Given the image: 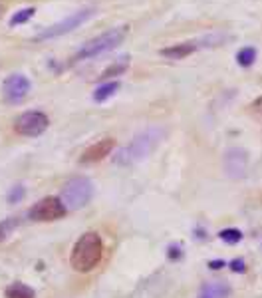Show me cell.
<instances>
[{"label":"cell","instance_id":"cell-1","mask_svg":"<svg viewBox=\"0 0 262 298\" xmlns=\"http://www.w3.org/2000/svg\"><path fill=\"white\" fill-rule=\"evenodd\" d=\"M163 137H165V130H161V128H149V130L137 133L127 145H123L113 155V163L121 165V167L139 163L141 159H145L157 149V145L163 141Z\"/></svg>","mask_w":262,"mask_h":298},{"label":"cell","instance_id":"cell-2","mask_svg":"<svg viewBox=\"0 0 262 298\" xmlns=\"http://www.w3.org/2000/svg\"><path fill=\"white\" fill-rule=\"evenodd\" d=\"M101 257H103V241L97 233L90 231V233H84L75 241L74 249H72V257H70V264L77 272H90L99 264Z\"/></svg>","mask_w":262,"mask_h":298},{"label":"cell","instance_id":"cell-3","mask_svg":"<svg viewBox=\"0 0 262 298\" xmlns=\"http://www.w3.org/2000/svg\"><path fill=\"white\" fill-rule=\"evenodd\" d=\"M127 30H129L127 26H119V28H112V30L99 34V36L88 40L86 44H82V48H80L74 56H72V62L90 60V58H95V56H99V54H106V52H110V50H113V48H117V46L125 40Z\"/></svg>","mask_w":262,"mask_h":298},{"label":"cell","instance_id":"cell-4","mask_svg":"<svg viewBox=\"0 0 262 298\" xmlns=\"http://www.w3.org/2000/svg\"><path fill=\"white\" fill-rule=\"evenodd\" d=\"M92 197H94V185L88 177L68 179L62 187V193H60V199L68 211H77V209L86 207Z\"/></svg>","mask_w":262,"mask_h":298},{"label":"cell","instance_id":"cell-5","mask_svg":"<svg viewBox=\"0 0 262 298\" xmlns=\"http://www.w3.org/2000/svg\"><path fill=\"white\" fill-rule=\"evenodd\" d=\"M94 14H95V8H92V6L82 8V10H75L74 14H70L68 18L60 20V22H56V24L44 28L42 32H38L36 36H34V40H36V42H44V40H52V38L64 36V34H68V32L75 30L77 26H82L84 22H88Z\"/></svg>","mask_w":262,"mask_h":298},{"label":"cell","instance_id":"cell-6","mask_svg":"<svg viewBox=\"0 0 262 298\" xmlns=\"http://www.w3.org/2000/svg\"><path fill=\"white\" fill-rule=\"evenodd\" d=\"M68 213L66 205L62 203L60 197H44L42 201H38L36 205L28 211V217L32 221H58Z\"/></svg>","mask_w":262,"mask_h":298},{"label":"cell","instance_id":"cell-7","mask_svg":"<svg viewBox=\"0 0 262 298\" xmlns=\"http://www.w3.org/2000/svg\"><path fill=\"white\" fill-rule=\"evenodd\" d=\"M48 126H50V119H48L46 113L26 112L16 119L14 130L18 131L20 135H26V137H38L40 133L48 130Z\"/></svg>","mask_w":262,"mask_h":298},{"label":"cell","instance_id":"cell-8","mask_svg":"<svg viewBox=\"0 0 262 298\" xmlns=\"http://www.w3.org/2000/svg\"><path fill=\"white\" fill-rule=\"evenodd\" d=\"M30 92V80L22 74L8 76L2 84V95L6 104H20Z\"/></svg>","mask_w":262,"mask_h":298},{"label":"cell","instance_id":"cell-9","mask_svg":"<svg viewBox=\"0 0 262 298\" xmlns=\"http://www.w3.org/2000/svg\"><path fill=\"white\" fill-rule=\"evenodd\" d=\"M248 169V153L241 147H232L225 153V171L230 179H241Z\"/></svg>","mask_w":262,"mask_h":298},{"label":"cell","instance_id":"cell-10","mask_svg":"<svg viewBox=\"0 0 262 298\" xmlns=\"http://www.w3.org/2000/svg\"><path fill=\"white\" fill-rule=\"evenodd\" d=\"M113 145H115V141H113L112 137L99 139L97 143L90 145V147H88L86 151H84V153H82V157H80V163L88 165V163H95V161H101L103 157H108V155H110V153L113 151Z\"/></svg>","mask_w":262,"mask_h":298},{"label":"cell","instance_id":"cell-11","mask_svg":"<svg viewBox=\"0 0 262 298\" xmlns=\"http://www.w3.org/2000/svg\"><path fill=\"white\" fill-rule=\"evenodd\" d=\"M203 44L201 42H181V44H173L169 48H163L159 54L165 58H171V60H183V58L191 56L195 50H199Z\"/></svg>","mask_w":262,"mask_h":298},{"label":"cell","instance_id":"cell-12","mask_svg":"<svg viewBox=\"0 0 262 298\" xmlns=\"http://www.w3.org/2000/svg\"><path fill=\"white\" fill-rule=\"evenodd\" d=\"M228 294H230L228 284H225L223 280H213L203 284L199 298H228Z\"/></svg>","mask_w":262,"mask_h":298},{"label":"cell","instance_id":"cell-13","mask_svg":"<svg viewBox=\"0 0 262 298\" xmlns=\"http://www.w3.org/2000/svg\"><path fill=\"white\" fill-rule=\"evenodd\" d=\"M6 298H36L34 290L24 284V282H12L10 286H6V292H4Z\"/></svg>","mask_w":262,"mask_h":298},{"label":"cell","instance_id":"cell-14","mask_svg":"<svg viewBox=\"0 0 262 298\" xmlns=\"http://www.w3.org/2000/svg\"><path fill=\"white\" fill-rule=\"evenodd\" d=\"M119 90V82H106V84H101V86H97L94 92V102L97 104H103L106 100H110L112 95H115Z\"/></svg>","mask_w":262,"mask_h":298},{"label":"cell","instance_id":"cell-15","mask_svg":"<svg viewBox=\"0 0 262 298\" xmlns=\"http://www.w3.org/2000/svg\"><path fill=\"white\" fill-rule=\"evenodd\" d=\"M129 68V56H121V58H117L113 64H110L103 72H101V80H108V78H113V76H119V74H123L125 70Z\"/></svg>","mask_w":262,"mask_h":298},{"label":"cell","instance_id":"cell-16","mask_svg":"<svg viewBox=\"0 0 262 298\" xmlns=\"http://www.w3.org/2000/svg\"><path fill=\"white\" fill-rule=\"evenodd\" d=\"M254 60H256V50H254V48H250V46L241 48V50H239V54H237V62H239V66H243V68L252 66V64H254Z\"/></svg>","mask_w":262,"mask_h":298},{"label":"cell","instance_id":"cell-17","mask_svg":"<svg viewBox=\"0 0 262 298\" xmlns=\"http://www.w3.org/2000/svg\"><path fill=\"white\" fill-rule=\"evenodd\" d=\"M36 14V8H32V6H28V8H22L18 12H14L10 20H8V24L10 26H18V24H24V22H28V20L32 18Z\"/></svg>","mask_w":262,"mask_h":298},{"label":"cell","instance_id":"cell-18","mask_svg":"<svg viewBox=\"0 0 262 298\" xmlns=\"http://www.w3.org/2000/svg\"><path fill=\"white\" fill-rule=\"evenodd\" d=\"M20 225L18 217H10V219H4V221H0V242L6 241L8 237H10V233L16 229Z\"/></svg>","mask_w":262,"mask_h":298},{"label":"cell","instance_id":"cell-19","mask_svg":"<svg viewBox=\"0 0 262 298\" xmlns=\"http://www.w3.org/2000/svg\"><path fill=\"white\" fill-rule=\"evenodd\" d=\"M219 237H221V241L228 242V244H237V242H241V239H243V233L239 229H223L219 233Z\"/></svg>","mask_w":262,"mask_h":298},{"label":"cell","instance_id":"cell-20","mask_svg":"<svg viewBox=\"0 0 262 298\" xmlns=\"http://www.w3.org/2000/svg\"><path fill=\"white\" fill-rule=\"evenodd\" d=\"M24 197V187H12V191L8 193V203H16Z\"/></svg>","mask_w":262,"mask_h":298},{"label":"cell","instance_id":"cell-21","mask_svg":"<svg viewBox=\"0 0 262 298\" xmlns=\"http://www.w3.org/2000/svg\"><path fill=\"white\" fill-rule=\"evenodd\" d=\"M230 270H234V272H244L246 270V264H244L243 259H234V261H230Z\"/></svg>","mask_w":262,"mask_h":298},{"label":"cell","instance_id":"cell-22","mask_svg":"<svg viewBox=\"0 0 262 298\" xmlns=\"http://www.w3.org/2000/svg\"><path fill=\"white\" fill-rule=\"evenodd\" d=\"M250 108H252V112H256V113H260V115H262V97H258V100H254Z\"/></svg>","mask_w":262,"mask_h":298},{"label":"cell","instance_id":"cell-23","mask_svg":"<svg viewBox=\"0 0 262 298\" xmlns=\"http://www.w3.org/2000/svg\"><path fill=\"white\" fill-rule=\"evenodd\" d=\"M208 266H211V268H215V270H219V268H223V266H225V262L223 261H211L208 262Z\"/></svg>","mask_w":262,"mask_h":298}]
</instances>
